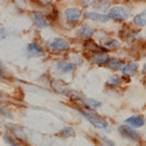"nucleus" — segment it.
<instances>
[{"label":"nucleus","mask_w":146,"mask_h":146,"mask_svg":"<svg viewBox=\"0 0 146 146\" xmlns=\"http://www.w3.org/2000/svg\"><path fill=\"white\" fill-rule=\"evenodd\" d=\"M77 110L78 112L86 118L87 120H89L90 123L96 126L97 129H102V130H108L109 127V124H108V121L104 120L102 117H100L98 115H97L96 112H94L92 110H82V109H78L77 108Z\"/></svg>","instance_id":"f257e3e1"},{"label":"nucleus","mask_w":146,"mask_h":146,"mask_svg":"<svg viewBox=\"0 0 146 146\" xmlns=\"http://www.w3.org/2000/svg\"><path fill=\"white\" fill-rule=\"evenodd\" d=\"M106 17L109 19H113L116 21H125L130 17V11L123 6H116L109 11Z\"/></svg>","instance_id":"f03ea898"},{"label":"nucleus","mask_w":146,"mask_h":146,"mask_svg":"<svg viewBox=\"0 0 146 146\" xmlns=\"http://www.w3.org/2000/svg\"><path fill=\"white\" fill-rule=\"evenodd\" d=\"M119 132L121 133V136L133 140V141H140V135L131 126H125V125H121L119 126Z\"/></svg>","instance_id":"7ed1b4c3"},{"label":"nucleus","mask_w":146,"mask_h":146,"mask_svg":"<svg viewBox=\"0 0 146 146\" xmlns=\"http://www.w3.org/2000/svg\"><path fill=\"white\" fill-rule=\"evenodd\" d=\"M49 48L53 50H56V52H62V50H68L69 49V43L63 40V39H61V38H54L49 41Z\"/></svg>","instance_id":"20e7f679"},{"label":"nucleus","mask_w":146,"mask_h":146,"mask_svg":"<svg viewBox=\"0 0 146 146\" xmlns=\"http://www.w3.org/2000/svg\"><path fill=\"white\" fill-rule=\"evenodd\" d=\"M27 55L29 57H40V56H44V52L42 49V47L36 43V42H32L28 44L27 48Z\"/></svg>","instance_id":"39448f33"},{"label":"nucleus","mask_w":146,"mask_h":146,"mask_svg":"<svg viewBox=\"0 0 146 146\" xmlns=\"http://www.w3.org/2000/svg\"><path fill=\"white\" fill-rule=\"evenodd\" d=\"M64 15L68 19V21L71 22H76L81 19L82 17V11L80 8H75V7H71V8H67L64 11Z\"/></svg>","instance_id":"423d86ee"},{"label":"nucleus","mask_w":146,"mask_h":146,"mask_svg":"<svg viewBox=\"0 0 146 146\" xmlns=\"http://www.w3.org/2000/svg\"><path fill=\"white\" fill-rule=\"evenodd\" d=\"M125 123L135 127H141L145 124V118L141 116H132L125 120Z\"/></svg>","instance_id":"0eeeda50"},{"label":"nucleus","mask_w":146,"mask_h":146,"mask_svg":"<svg viewBox=\"0 0 146 146\" xmlns=\"http://www.w3.org/2000/svg\"><path fill=\"white\" fill-rule=\"evenodd\" d=\"M56 67L62 72H71V71L76 70V68H77V66L75 63H71V62H58Z\"/></svg>","instance_id":"6e6552de"},{"label":"nucleus","mask_w":146,"mask_h":146,"mask_svg":"<svg viewBox=\"0 0 146 146\" xmlns=\"http://www.w3.org/2000/svg\"><path fill=\"white\" fill-rule=\"evenodd\" d=\"M84 17L89 20H97V21H103V22L109 20V18L106 15L100 14V13H97V12H86V13H84Z\"/></svg>","instance_id":"1a4fd4ad"},{"label":"nucleus","mask_w":146,"mask_h":146,"mask_svg":"<svg viewBox=\"0 0 146 146\" xmlns=\"http://www.w3.org/2000/svg\"><path fill=\"white\" fill-rule=\"evenodd\" d=\"M109 55L108 54H95L94 56L90 57V61L92 63H96V64H104L109 61Z\"/></svg>","instance_id":"9d476101"},{"label":"nucleus","mask_w":146,"mask_h":146,"mask_svg":"<svg viewBox=\"0 0 146 146\" xmlns=\"http://www.w3.org/2000/svg\"><path fill=\"white\" fill-rule=\"evenodd\" d=\"M78 35L80 36H82V38H86V39H89V38H91V36L94 35V33H95V31L90 27V26H88V25H83L80 29H78Z\"/></svg>","instance_id":"9b49d317"},{"label":"nucleus","mask_w":146,"mask_h":146,"mask_svg":"<svg viewBox=\"0 0 146 146\" xmlns=\"http://www.w3.org/2000/svg\"><path fill=\"white\" fill-rule=\"evenodd\" d=\"M138 69V63H130V64H125L123 66V74L125 76H132L136 74V71Z\"/></svg>","instance_id":"f8f14e48"},{"label":"nucleus","mask_w":146,"mask_h":146,"mask_svg":"<svg viewBox=\"0 0 146 146\" xmlns=\"http://www.w3.org/2000/svg\"><path fill=\"white\" fill-rule=\"evenodd\" d=\"M82 103L87 106V109H90V110H94V109H98V108L102 106V103L100 101H96L94 98H86V100H83Z\"/></svg>","instance_id":"ddd939ff"},{"label":"nucleus","mask_w":146,"mask_h":146,"mask_svg":"<svg viewBox=\"0 0 146 146\" xmlns=\"http://www.w3.org/2000/svg\"><path fill=\"white\" fill-rule=\"evenodd\" d=\"M34 20H35V25L38 26L39 28H47V27H50V23L48 22L44 18H42L41 15H39L38 13L34 14Z\"/></svg>","instance_id":"4468645a"},{"label":"nucleus","mask_w":146,"mask_h":146,"mask_svg":"<svg viewBox=\"0 0 146 146\" xmlns=\"http://www.w3.org/2000/svg\"><path fill=\"white\" fill-rule=\"evenodd\" d=\"M105 64H106L108 68L113 69V70H118V69H120L121 67H123V62L118 58H109V61Z\"/></svg>","instance_id":"2eb2a0df"},{"label":"nucleus","mask_w":146,"mask_h":146,"mask_svg":"<svg viewBox=\"0 0 146 146\" xmlns=\"http://www.w3.org/2000/svg\"><path fill=\"white\" fill-rule=\"evenodd\" d=\"M145 22H146V19H145V11L141 12V13L137 14L135 18H133V23L137 26H145Z\"/></svg>","instance_id":"dca6fc26"},{"label":"nucleus","mask_w":146,"mask_h":146,"mask_svg":"<svg viewBox=\"0 0 146 146\" xmlns=\"http://www.w3.org/2000/svg\"><path fill=\"white\" fill-rule=\"evenodd\" d=\"M67 96L69 97L70 100H72V101H80V102H83V97H82L77 91H75V90H70V89H69Z\"/></svg>","instance_id":"f3484780"},{"label":"nucleus","mask_w":146,"mask_h":146,"mask_svg":"<svg viewBox=\"0 0 146 146\" xmlns=\"http://www.w3.org/2000/svg\"><path fill=\"white\" fill-rule=\"evenodd\" d=\"M120 82H121V78L119 76H117V75H113V76L110 77V80L106 82V84L108 86H110V87H117V86L120 84Z\"/></svg>","instance_id":"a211bd4d"},{"label":"nucleus","mask_w":146,"mask_h":146,"mask_svg":"<svg viewBox=\"0 0 146 146\" xmlns=\"http://www.w3.org/2000/svg\"><path fill=\"white\" fill-rule=\"evenodd\" d=\"M58 135H60L61 137H71V136L75 135V131H74V129H72V127L67 126V127H64L62 131H61Z\"/></svg>","instance_id":"6ab92c4d"},{"label":"nucleus","mask_w":146,"mask_h":146,"mask_svg":"<svg viewBox=\"0 0 146 146\" xmlns=\"http://www.w3.org/2000/svg\"><path fill=\"white\" fill-rule=\"evenodd\" d=\"M110 5H111L110 1H98V3H96L95 7H96V9H100V11L105 12L109 7H110Z\"/></svg>","instance_id":"aec40b11"},{"label":"nucleus","mask_w":146,"mask_h":146,"mask_svg":"<svg viewBox=\"0 0 146 146\" xmlns=\"http://www.w3.org/2000/svg\"><path fill=\"white\" fill-rule=\"evenodd\" d=\"M14 127H12V130H13V133L17 136V137H19L20 139H25L26 137H25V133L22 132V127L21 126H18V125H13Z\"/></svg>","instance_id":"412c9836"},{"label":"nucleus","mask_w":146,"mask_h":146,"mask_svg":"<svg viewBox=\"0 0 146 146\" xmlns=\"http://www.w3.org/2000/svg\"><path fill=\"white\" fill-rule=\"evenodd\" d=\"M104 46H105V49H115L116 47H118V42L116 40H110V41H105L104 42Z\"/></svg>","instance_id":"4be33fe9"},{"label":"nucleus","mask_w":146,"mask_h":146,"mask_svg":"<svg viewBox=\"0 0 146 146\" xmlns=\"http://www.w3.org/2000/svg\"><path fill=\"white\" fill-rule=\"evenodd\" d=\"M0 112H1L4 116H6L7 118H9V119H13V115L11 113V111L8 110L7 108H0Z\"/></svg>","instance_id":"5701e85b"},{"label":"nucleus","mask_w":146,"mask_h":146,"mask_svg":"<svg viewBox=\"0 0 146 146\" xmlns=\"http://www.w3.org/2000/svg\"><path fill=\"white\" fill-rule=\"evenodd\" d=\"M4 140L6 141V143H8L11 146H22V145H20L19 143H17V141H14L13 139H11L8 136H4Z\"/></svg>","instance_id":"b1692460"},{"label":"nucleus","mask_w":146,"mask_h":146,"mask_svg":"<svg viewBox=\"0 0 146 146\" xmlns=\"http://www.w3.org/2000/svg\"><path fill=\"white\" fill-rule=\"evenodd\" d=\"M5 76H6V70L3 66V63L0 62V77H5Z\"/></svg>","instance_id":"393cba45"},{"label":"nucleus","mask_w":146,"mask_h":146,"mask_svg":"<svg viewBox=\"0 0 146 146\" xmlns=\"http://www.w3.org/2000/svg\"><path fill=\"white\" fill-rule=\"evenodd\" d=\"M103 140H104V143L106 144V146H115V144H113L111 140H109L106 137H103Z\"/></svg>","instance_id":"a878e982"},{"label":"nucleus","mask_w":146,"mask_h":146,"mask_svg":"<svg viewBox=\"0 0 146 146\" xmlns=\"http://www.w3.org/2000/svg\"><path fill=\"white\" fill-rule=\"evenodd\" d=\"M5 36H6V31L4 28H0V40L4 39Z\"/></svg>","instance_id":"bb28decb"},{"label":"nucleus","mask_w":146,"mask_h":146,"mask_svg":"<svg viewBox=\"0 0 146 146\" xmlns=\"http://www.w3.org/2000/svg\"><path fill=\"white\" fill-rule=\"evenodd\" d=\"M121 80H124V81H126V82H129V81H130V78H129V76H125V75L123 76V78H121Z\"/></svg>","instance_id":"cd10ccee"},{"label":"nucleus","mask_w":146,"mask_h":146,"mask_svg":"<svg viewBox=\"0 0 146 146\" xmlns=\"http://www.w3.org/2000/svg\"><path fill=\"white\" fill-rule=\"evenodd\" d=\"M1 96H3V95H1V92H0V98H1Z\"/></svg>","instance_id":"c85d7f7f"}]
</instances>
